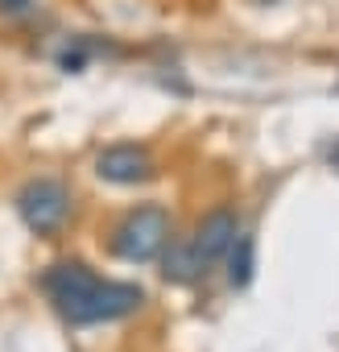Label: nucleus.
<instances>
[{
	"instance_id": "nucleus-6",
	"label": "nucleus",
	"mask_w": 339,
	"mask_h": 352,
	"mask_svg": "<svg viewBox=\"0 0 339 352\" xmlns=\"http://www.w3.org/2000/svg\"><path fill=\"white\" fill-rule=\"evenodd\" d=\"M257 274V241L248 232L236 236V245L228 249V282L232 286H248Z\"/></svg>"
},
{
	"instance_id": "nucleus-9",
	"label": "nucleus",
	"mask_w": 339,
	"mask_h": 352,
	"mask_svg": "<svg viewBox=\"0 0 339 352\" xmlns=\"http://www.w3.org/2000/svg\"><path fill=\"white\" fill-rule=\"evenodd\" d=\"M257 5H277V0H257Z\"/></svg>"
},
{
	"instance_id": "nucleus-5",
	"label": "nucleus",
	"mask_w": 339,
	"mask_h": 352,
	"mask_svg": "<svg viewBox=\"0 0 339 352\" xmlns=\"http://www.w3.org/2000/svg\"><path fill=\"white\" fill-rule=\"evenodd\" d=\"M95 174L112 187H137V183H149L157 174V162L145 145L137 141H120V145H108L100 157H95Z\"/></svg>"
},
{
	"instance_id": "nucleus-7",
	"label": "nucleus",
	"mask_w": 339,
	"mask_h": 352,
	"mask_svg": "<svg viewBox=\"0 0 339 352\" xmlns=\"http://www.w3.org/2000/svg\"><path fill=\"white\" fill-rule=\"evenodd\" d=\"M87 58H91L87 42H83V38H75V42H67V50L58 54V67H62V71H83V67H87Z\"/></svg>"
},
{
	"instance_id": "nucleus-1",
	"label": "nucleus",
	"mask_w": 339,
	"mask_h": 352,
	"mask_svg": "<svg viewBox=\"0 0 339 352\" xmlns=\"http://www.w3.org/2000/svg\"><path fill=\"white\" fill-rule=\"evenodd\" d=\"M42 290L54 302V311L71 327H95V323H116L141 311L145 290L132 282H112L100 278L83 261H58L42 274Z\"/></svg>"
},
{
	"instance_id": "nucleus-4",
	"label": "nucleus",
	"mask_w": 339,
	"mask_h": 352,
	"mask_svg": "<svg viewBox=\"0 0 339 352\" xmlns=\"http://www.w3.org/2000/svg\"><path fill=\"white\" fill-rule=\"evenodd\" d=\"M236 236H240V216H236L232 208H211V212L195 224V232L187 236V249H191V261H195L199 278L211 274V270L228 257V249L236 245Z\"/></svg>"
},
{
	"instance_id": "nucleus-2",
	"label": "nucleus",
	"mask_w": 339,
	"mask_h": 352,
	"mask_svg": "<svg viewBox=\"0 0 339 352\" xmlns=\"http://www.w3.org/2000/svg\"><path fill=\"white\" fill-rule=\"evenodd\" d=\"M112 253L128 265H145V261H157L170 245V212L157 208V204H145L137 212H128L116 228H112Z\"/></svg>"
},
{
	"instance_id": "nucleus-3",
	"label": "nucleus",
	"mask_w": 339,
	"mask_h": 352,
	"mask_svg": "<svg viewBox=\"0 0 339 352\" xmlns=\"http://www.w3.org/2000/svg\"><path fill=\"white\" fill-rule=\"evenodd\" d=\"M17 216L25 220L30 232L38 236H54L62 232V224L71 220V191L58 179H30L17 191Z\"/></svg>"
},
{
	"instance_id": "nucleus-8",
	"label": "nucleus",
	"mask_w": 339,
	"mask_h": 352,
	"mask_svg": "<svg viewBox=\"0 0 339 352\" xmlns=\"http://www.w3.org/2000/svg\"><path fill=\"white\" fill-rule=\"evenodd\" d=\"M30 9H34V0H0V13H5V17H21Z\"/></svg>"
}]
</instances>
